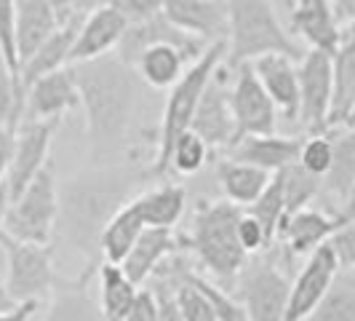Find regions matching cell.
Here are the masks:
<instances>
[{
  "instance_id": "6da1fadb",
  "label": "cell",
  "mask_w": 355,
  "mask_h": 321,
  "mask_svg": "<svg viewBox=\"0 0 355 321\" xmlns=\"http://www.w3.org/2000/svg\"><path fill=\"white\" fill-rule=\"evenodd\" d=\"M147 172L123 166L89 169L59 185V225L56 233L89 265L102 257V233L142 188Z\"/></svg>"
},
{
  "instance_id": "7a4b0ae2",
  "label": "cell",
  "mask_w": 355,
  "mask_h": 321,
  "mask_svg": "<svg viewBox=\"0 0 355 321\" xmlns=\"http://www.w3.org/2000/svg\"><path fill=\"white\" fill-rule=\"evenodd\" d=\"M72 72L80 91V107L86 113L91 153L96 160H105L123 145L142 81L115 51L72 65Z\"/></svg>"
},
{
  "instance_id": "3957f363",
  "label": "cell",
  "mask_w": 355,
  "mask_h": 321,
  "mask_svg": "<svg viewBox=\"0 0 355 321\" xmlns=\"http://www.w3.org/2000/svg\"><path fill=\"white\" fill-rule=\"evenodd\" d=\"M225 6H227L225 62L230 70L267 54H286L297 62L304 56L300 40L291 35V30H286V24L278 17L275 0H225Z\"/></svg>"
},
{
  "instance_id": "277c9868",
  "label": "cell",
  "mask_w": 355,
  "mask_h": 321,
  "mask_svg": "<svg viewBox=\"0 0 355 321\" xmlns=\"http://www.w3.org/2000/svg\"><path fill=\"white\" fill-rule=\"evenodd\" d=\"M241 206L232 201H203L193 212L187 247L198 257V263L206 268L211 281L230 289L235 286L238 273L249 263V254L238 241V217Z\"/></svg>"
},
{
  "instance_id": "5b68a950",
  "label": "cell",
  "mask_w": 355,
  "mask_h": 321,
  "mask_svg": "<svg viewBox=\"0 0 355 321\" xmlns=\"http://www.w3.org/2000/svg\"><path fill=\"white\" fill-rule=\"evenodd\" d=\"M227 54V43L216 40L206 51L198 56L196 62L182 72L177 83L168 89V99L163 107V118H160V131H158V153H155V163H153V174L163 177L168 172V153L171 145L190 129L196 107L200 102V94L209 86L214 72L219 70V65L225 62Z\"/></svg>"
},
{
  "instance_id": "8992f818",
  "label": "cell",
  "mask_w": 355,
  "mask_h": 321,
  "mask_svg": "<svg viewBox=\"0 0 355 321\" xmlns=\"http://www.w3.org/2000/svg\"><path fill=\"white\" fill-rule=\"evenodd\" d=\"M56 225H59V182L46 166L17 198L8 201L3 233L19 241L51 247Z\"/></svg>"
},
{
  "instance_id": "52a82bcc",
  "label": "cell",
  "mask_w": 355,
  "mask_h": 321,
  "mask_svg": "<svg viewBox=\"0 0 355 321\" xmlns=\"http://www.w3.org/2000/svg\"><path fill=\"white\" fill-rule=\"evenodd\" d=\"M0 249L6 257V286L14 303H35L37 308L51 300L59 279L53 273L51 247L19 241L11 236H0Z\"/></svg>"
},
{
  "instance_id": "ba28073f",
  "label": "cell",
  "mask_w": 355,
  "mask_h": 321,
  "mask_svg": "<svg viewBox=\"0 0 355 321\" xmlns=\"http://www.w3.org/2000/svg\"><path fill=\"white\" fill-rule=\"evenodd\" d=\"M235 297L249 311L251 321H286L291 281L275 263L254 254L235 279Z\"/></svg>"
},
{
  "instance_id": "9c48e42d",
  "label": "cell",
  "mask_w": 355,
  "mask_h": 321,
  "mask_svg": "<svg viewBox=\"0 0 355 321\" xmlns=\"http://www.w3.org/2000/svg\"><path fill=\"white\" fill-rule=\"evenodd\" d=\"M297 75H300V124L307 134L329 131L331 91H334L331 54L307 49L297 62Z\"/></svg>"
},
{
  "instance_id": "30bf717a",
  "label": "cell",
  "mask_w": 355,
  "mask_h": 321,
  "mask_svg": "<svg viewBox=\"0 0 355 321\" xmlns=\"http://www.w3.org/2000/svg\"><path fill=\"white\" fill-rule=\"evenodd\" d=\"M230 105L232 115H235V126H238V140L251 137V134H272L278 129L281 113H278L275 102L270 99L265 86L259 83L251 62L238 65L232 70Z\"/></svg>"
},
{
  "instance_id": "8fae6325",
  "label": "cell",
  "mask_w": 355,
  "mask_h": 321,
  "mask_svg": "<svg viewBox=\"0 0 355 321\" xmlns=\"http://www.w3.org/2000/svg\"><path fill=\"white\" fill-rule=\"evenodd\" d=\"M56 126H59L56 121H21L19 124L14 158H11L8 174H6L11 198H17L49 166V153H51Z\"/></svg>"
},
{
  "instance_id": "7c38bea8",
  "label": "cell",
  "mask_w": 355,
  "mask_h": 321,
  "mask_svg": "<svg viewBox=\"0 0 355 321\" xmlns=\"http://www.w3.org/2000/svg\"><path fill=\"white\" fill-rule=\"evenodd\" d=\"M190 131H196L211 150L232 147L238 140V126H235V115H232L230 105V86L219 70L214 72L209 86L200 94Z\"/></svg>"
},
{
  "instance_id": "4fadbf2b",
  "label": "cell",
  "mask_w": 355,
  "mask_h": 321,
  "mask_svg": "<svg viewBox=\"0 0 355 321\" xmlns=\"http://www.w3.org/2000/svg\"><path fill=\"white\" fill-rule=\"evenodd\" d=\"M339 273L337 252L331 247V241L320 244L315 252L307 254L300 276L291 281V297H288V311L286 321H304L310 316V311L320 303V297L329 292L331 281Z\"/></svg>"
},
{
  "instance_id": "5bb4252c",
  "label": "cell",
  "mask_w": 355,
  "mask_h": 321,
  "mask_svg": "<svg viewBox=\"0 0 355 321\" xmlns=\"http://www.w3.org/2000/svg\"><path fill=\"white\" fill-rule=\"evenodd\" d=\"M80 107V91L70 67L49 72L24 89V115L21 121H62L67 113Z\"/></svg>"
},
{
  "instance_id": "9a60e30c",
  "label": "cell",
  "mask_w": 355,
  "mask_h": 321,
  "mask_svg": "<svg viewBox=\"0 0 355 321\" xmlns=\"http://www.w3.org/2000/svg\"><path fill=\"white\" fill-rule=\"evenodd\" d=\"M125 27H128V19L123 17V11L118 6H112L110 0L99 3L94 11L83 14L80 19L75 46L70 54V65H80V62L118 51Z\"/></svg>"
},
{
  "instance_id": "2e32d148",
  "label": "cell",
  "mask_w": 355,
  "mask_h": 321,
  "mask_svg": "<svg viewBox=\"0 0 355 321\" xmlns=\"http://www.w3.org/2000/svg\"><path fill=\"white\" fill-rule=\"evenodd\" d=\"M291 33L307 43V49L334 54L345 40V30L334 17L331 0H294L291 3Z\"/></svg>"
},
{
  "instance_id": "e0dca14e",
  "label": "cell",
  "mask_w": 355,
  "mask_h": 321,
  "mask_svg": "<svg viewBox=\"0 0 355 321\" xmlns=\"http://www.w3.org/2000/svg\"><path fill=\"white\" fill-rule=\"evenodd\" d=\"M339 225H342V217L337 212L329 214L323 209L304 206L291 217H286L281 233H278V241L284 244L288 257H307L310 252L318 249L320 244L331 241V236L339 231Z\"/></svg>"
},
{
  "instance_id": "ac0fdd59",
  "label": "cell",
  "mask_w": 355,
  "mask_h": 321,
  "mask_svg": "<svg viewBox=\"0 0 355 321\" xmlns=\"http://www.w3.org/2000/svg\"><path fill=\"white\" fill-rule=\"evenodd\" d=\"M259 83L265 86L270 99L286 121H300V75L297 59L286 54H267L251 62Z\"/></svg>"
},
{
  "instance_id": "d6986e66",
  "label": "cell",
  "mask_w": 355,
  "mask_h": 321,
  "mask_svg": "<svg viewBox=\"0 0 355 321\" xmlns=\"http://www.w3.org/2000/svg\"><path fill=\"white\" fill-rule=\"evenodd\" d=\"M166 19H171L184 33L216 43L227 38V6L225 0H166Z\"/></svg>"
},
{
  "instance_id": "ffe728a7",
  "label": "cell",
  "mask_w": 355,
  "mask_h": 321,
  "mask_svg": "<svg viewBox=\"0 0 355 321\" xmlns=\"http://www.w3.org/2000/svg\"><path fill=\"white\" fill-rule=\"evenodd\" d=\"M304 137H288V134H251V137H241L238 142L230 147V158L246 160L259 169H267L270 174L281 172L286 166L300 160V150H302Z\"/></svg>"
},
{
  "instance_id": "44dd1931",
  "label": "cell",
  "mask_w": 355,
  "mask_h": 321,
  "mask_svg": "<svg viewBox=\"0 0 355 321\" xmlns=\"http://www.w3.org/2000/svg\"><path fill=\"white\" fill-rule=\"evenodd\" d=\"M64 22L49 0H17V22H14V46L19 65L62 27Z\"/></svg>"
},
{
  "instance_id": "7402d4cb",
  "label": "cell",
  "mask_w": 355,
  "mask_h": 321,
  "mask_svg": "<svg viewBox=\"0 0 355 321\" xmlns=\"http://www.w3.org/2000/svg\"><path fill=\"white\" fill-rule=\"evenodd\" d=\"M177 249L179 238L174 228H144L134 249L128 252V257L123 260V270L128 273L131 281L142 286L158 273L166 260H171V254Z\"/></svg>"
},
{
  "instance_id": "603a6c76",
  "label": "cell",
  "mask_w": 355,
  "mask_h": 321,
  "mask_svg": "<svg viewBox=\"0 0 355 321\" xmlns=\"http://www.w3.org/2000/svg\"><path fill=\"white\" fill-rule=\"evenodd\" d=\"M80 19L83 17H72L70 22H64L33 56H27L19 65V86H21V91L27 89L33 81L49 75V72L70 67V54H72V46H75V35H78Z\"/></svg>"
},
{
  "instance_id": "cb8c5ba5",
  "label": "cell",
  "mask_w": 355,
  "mask_h": 321,
  "mask_svg": "<svg viewBox=\"0 0 355 321\" xmlns=\"http://www.w3.org/2000/svg\"><path fill=\"white\" fill-rule=\"evenodd\" d=\"M272 174L267 169H259L246 160L225 158L216 163V182L227 201H232L241 209H249L257 198L265 193Z\"/></svg>"
},
{
  "instance_id": "d4e9b609",
  "label": "cell",
  "mask_w": 355,
  "mask_h": 321,
  "mask_svg": "<svg viewBox=\"0 0 355 321\" xmlns=\"http://www.w3.org/2000/svg\"><path fill=\"white\" fill-rule=\"evenodd\" d=\"M190 65H193L190 56L182 49H177V46H171V43H150L137 56L134 70H137L144 86H150V89H171Z\"/></svg>"
},
{
  "instance_id": "484cf974",
  "label": "cell",
  "mask_w": 355,
  "mask_h": 321,
  "mask_svg": "<svg viewBox=\"0 0 355 321\" xmlns=\"http://www.w3.org/2000/svg\"><path fill=\"white\" fill-rule=\"evenodd\" d=\"M91 270L94 268H86V273L78 281H70V284L64 281V284H59V289H53L43 316L37 311V316H40L37 321H107L102 308L94 303L86 292Z\"/></svg>"
},
{
  "instance_id": "4316f807",
  "label": "cell",
  "mask_w": 355,
  "mask_h": 321,
  "mask_svg": "<svg viewBox=\"0 0 355 321\" xmlns=\"http://www.w3.org/2000/svg\"><path fill=\"white\" fill-rule=\"evenodd\" d=\"M134 206L147 228H177L187 212V190L177 182H163L134 196Z\"/></svg>"
},
{
  "instance_id": "83f0119b",
  "label": "cell",
  "mask_w": 355,
  "mask_h": 321,
  "mask_svg": "<svg viewBox=\"0 0 355 321\" xmlns=\"http://www.w3.org/2000/svg\"><path fill=\"white\" fill-rule=\"evenodd\" d=\"M334 65V91H331V113H329V129L347 126L350 113L355 107V40L345 38L342 46L331 54Z\"/></svg>"
},
{
  "instance_id": "f1b7e54d",
  "label": "cell",
  "mask_w": 355,
  "mask_h": 321,
  "mask_svg": "<svg viewBox=\"0 0 355 321\" xmlns=\"http://www.w3.org/2000/svg\"><path fill=\"white\" fill-rule=\"evenodd\" d=\"M329 137L334 145V160L323 177V190L342 204L355 185V126L329 129Z\"/></svg>"
},
{
  "instance_id": "f546056e",
  "label": "cell",
  "mask_w": 355,
  "mask_h": 321,
  "mask_svg": "<svg viewBox=\"0 0 355 321\" xmlns=\"http://www.w3.org/2000/svg\"><path fill=\"white\" fill-rule=\"evenodd\" d=\"M137 292L139 284L128 279L123 265L107 260L99 263V308L107 321H123Z\"/></svg>"
},
{
  "instance_id": "4dcf8cb0",
  "label": "cell",
  "mask_w": 355,
  "mask_h": 321,
  "mask_svg": "<svg viewBox=\"0 0 355 321\" xmlns=\"http://www.w3.org/2000/svg\"><path fill=\"white\" fill-rule=\"evenodd\" d=\"M144 228L147 225H144L142 214L134 206V198H131L123 209L107 222L105 233H102V260L123 265V260L128 257V252L134 249Z\"/></svg>"
},
{
  "instance_id": "1f68e13d",
  "label": "cell",
  "mask_w": 355,
  "mask_h": 321,
  "mask_svg": "<svg viewBox=\"0 0 355 321\" xmlns=\"http://www.w3.org/2000/svg\"><path fill=\"white\" fill-rule=\"evenodd\" d=\"M304 321H355V273L339 268L329 292Z\"/></svg>"
},
{
  "instance_id": "d6a6232c",
  "label": "cell",
  "mask_w": 355,
  "mask_h": 321,
  "mask_svg": "<svg viewBox=\"0 0 355 321\" xmlns=\"http://www.w3.org/2000/svg\"><path fill=\"white\" fill-rule=\"evenodd\" d=\"M281 179H284V201H286V217L300 212L304 206H310L318 193L323 190V179L310 174L302 163H291L281 169Z\"/></svg>"
},
{
  "instance_id": "836d02e7",
  "label": "cell",
  "mask_w": 355,
  "mask_h": 321,
  "mask_svg": "<svg viewBox=\"0 0 355 321\" xmlns=\"http://www.w3.org/2000/svg\"><path fill=\"white\" fill-rule=\"evenodd\" d=\"M249 212L265 225L267 236L272 238V247L278 241V233H281V225L286 220V201H284V179H281V172H275L270 185L265 188V193L257 198L249 206Z\"/></svg>"
},
{
  "instance_id": "e575fe53",
  "label": "cell",
  "mask_w": 355,
  "mask_h": 321,
  "mask_svg": "<svg viewBox=\"0 0 355 321\" xmlns=\"http://www.w3.org/2000/svg\"><path fill=\"white\" fill-rule=\"evenodd\" d=\"M211 156V147L198 137L196 131H184L177 142L171 145V153H168V169H174L182 177H193L198 174Z\"/></svg>"
},
{
  "instance_id": "d590c367",
  "label": "cell",
  "mask_w": 355,
  "mask_h": 321,
  "mask_svg": "<svg viewBox=\"0 0 355 321\" xmlns=\"http://www.w3.org/2000/svg\"><path fill=\"white\" fill-rule=\"evenodd\" d=\"M21 115H24V91L19 86L14 65L0 49V118H6L14 129H19Z\"/></svg>"
},
{
  "instance_id": "8d00e7d4",
  "label": "cell",
  "mask_w": 355,
  "mask_h": 321,
  "mask_svg": "<svg viewBox=\"0 0 355 321\" xmlns=\"http://www.w3.org/2000/svg\"><path fill=\"white\" fill-rule=\"evenodd\" d=\"M187 276H190V281H196V284L206 292V297L211 300L216 321H251L249 311L243 308V303H241L238 297H232L225 286H219L216 281L206 279V276H200V273H196V270H187Z\"/></svg>"
},
{
  "instance_id": "74e56055",
  "label": "cell",
  "mask_w": 355,
  "mask_h": 321,
  "mask_svg": "<svg viewBox=\"0 0 355 321\" xmlns=\"http://www.w3.org/2000/svg\"><path fill=\"white\" fill-rule=\"evenodd\" d=\"M331 160H334V145H331L329 131L304 137L302 150H300V163L310 174L323 179L329 174V169H331Z\"/></svg>"
},
{
  "instance_id": "f35d334b",
  "label": "cell",
  "mask_w": 355,
  "mask_h": 321,
  "mask_svg": "<svg viewBox=\"0 0 355 321\" xmlns=\"http://www.w3.org/2000/svg\"><path fill=\"white\" fill-rule=\"evenodd\" d=\"M238 241H241V247L246 249L249 257L254 254H262L272 247V238L267 236L265 225L249 212V209H243L241 217H238Z\"/></svg>"
},
{
  "instance_id": "ab89813d",
  "label": "cell",
  "mask_w": 355,
  "mask_h": 321,
  "mask_svg": "<svg viewBox=\"0 0 355 321\" xmlns=\"http://www.w3.org/2000/svg\"><path fill=\"white\" fill-rule=\"evenodd\" d=\"M155 297H158V321H184L182 319V311L177 305V297H174V284L166 273H155Z\"/></svg>"
},
{
  "instance_id": "60d3db41",
  "label": "cell",
  "mask_w": 355,
  "mask_h": 321,
  "mask_svg": "<svg viewBox=\"0 0 355 321\" xmlns=\"http://www.w3.org/2000/svg\"><path fill=\"white\" fill-rule=\"evenodd\" d=\"M331 247L337 252L339 268L355 273V222L339 225V231L331 236Z\"/></svg>"
},
{
  "instance_id": "b9f144b4",
  "label": "cell",
  "mask_w": 355,
  "mask_h": 321,
  "mask_svg": "<svg viewBox=\"0 0 355 321\" xmlns=\"http://www.w3.org/2000/svg\"><path fill=\"white\" fill-rule=\"evenodd\" d=\"M110 3L123 11L128 24L158 17V14H163V6H166V0H110Z\"/></svg>"
},
{
  "instance_id": "7bdbcfd3",
  "label": "cell",
  "mask_w": 355,
  "mask_h": 321,
  "mask_svg": "<svg viewBox=\"0 0 355 321\" xmlns=\"http://www.w3.org/2000/svg\"><path fill=\"white\" fill-rule=\"evenodd\" d=\"M123 321H158V297L155 289H139Z\"/></svg>"
},
{
  "instance_id": "ee69618b",
  "label": "cell",
  "mask_w": 355,
  "mask_h": 321,
  "mask_svg": "<svg viewBox=\"0 0 355 321\" xmlns=\"http://www.w3.org/2000/svg\"><path fill=\"white\" fill-rule=\"evenodd\" d=\"M14 145H17V129L6 118H0V182L8 174V166L14 158Z\"/></svg>"
},
{
  "instance_id": "f6af8a7d",
  "label": "cell",
  "mask_w": 355,
  "mask_h": 321,
  "mask_svg": "<svg viewBox=\"0 0 355 321\" xmlns=\"http://www.w3.org/2000/svg\"><path fill=\"white\" fill-rule=\"evenodd\" d=\"M334 17L345 30V38L355 40V0H331Z\"/></svg>"
},
{
  "instance_id": "bcb514c9",
  "label": "cell",
  "mask_w": 355,
  "mask_h": 321,
  "mask_svg": "<svg viewBox=\"0 0 355 321\" xmlns=\"http://www.w3.org/2000/svg\"><path fill=\"white\" fill-rule=\"evenodd\" d=\"M37 311L40 308L35 303H21L11 311H6V313H0V321H33L37 316Z\"/></svg>"
},
{
  "instance_id": "7dc6e473",
  "label": "cell",
  "mask_w": 355,
  "mask_h": 321,
  "mask_svg": "<svg viewBox=\"0 0 355 321\" xmlns=\"http://www.w3.org/2000/svg\"><path fill=\"white\" fill-rule=\"evenodd\" d=\"M339 217H342V222H355V185L350 188V193L345 196L342 201V209H339Z\"/></svg>"
},
{
  "instance_id": "c3c4849f",
  "label": "cell",
  "mask_w": 355,
  "mask_h": 321,
  "mask_svg": "<svg viewBox=\"0 0 355 321\" xmlns=\"http://www.w3.org/2000/svg\"><path fill=\"white\" fill-rule=\"evenodd\" d=\"M99 3H105V0H70L72 6V14H78V17H83V14H89L94 11Z\"/></svg>"
},
{
  "instance_id": "681fc988",
  "label": "cell",
  "mask_w": 355,
  "mask_h": 321,
  "mask_svg": "<svg viewBox=\"0 0 355 321\" xmlns=\"http://www.w3.org/2000/svg\"><path fill=\"white\" fill-rule=\"evenodd\" d=\"M8 185H6V179L0 182V236H3V225H6V212H8Z\"/></svg>"
},
{
  "instance_id": "f907efd6",
  "label": "cell",
  "mask_w": 355,
  "mask_h": 321,
  "mask_svg": "<svg viewBox=\"0 0 355 321\" xmlns=\"http://www.w3.org/2000/svg\"><path fill=\"white\" fill-rule=\"evenodd\" d=\"M11 308H17V303H14V297L8 295L6 276H0V313H6V311H11Z\"/></svg>"
},
{
  "instance_id": "816d5d0a",
  "label": "cell",
  "mask_w": 355,
  "mask_h": 321,
  "mask_svg": "<svg viewBox=\"0 0 355 321\" xmlns=\"http://www.w3.org/2000/svg\"><path fill=\"white\" fill-rule=\"evenodd\" d=\"M275 3H281V6H286V8H291V3H294V0H275Z\"/></svg>"
},
{
  "instance_id": "f5cc1de1",
  "label": "cell",
  "mask_w": 355,
  "mask_h": 321,
  "mask_svg": "<svg viewBox=\"0 0 355 321\" xmlns=\"http://www.w3.org/2000/svg\"><path fill=\"white\" fill-rule=\"evenodd\" d=\"M347 126H355V107H353V113H350V121H347Z\"/></svg>"
}]
</instances>
